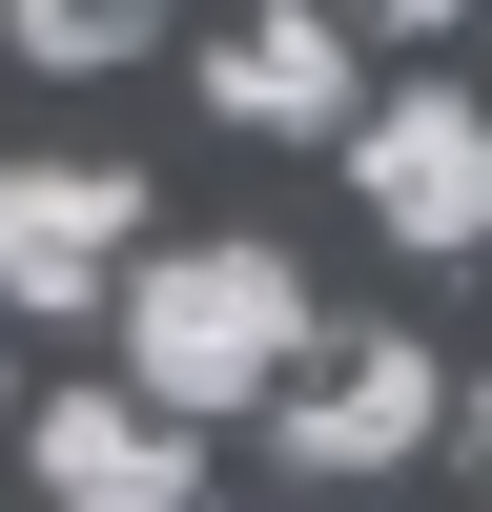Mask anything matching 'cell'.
<instances>
[{"label":"cell","mask_w":492,"mask_h":512,"mask_svg":"<svg viewBox=\"0 0 492 512\" xmlns=\"http://www.w3.org/2000/svg\"><path fill=\"white\" fill-rule=\"evenodd\" d=\"M287 369H308V267L287 246H144L123 267V390H164V410H267Z\"/></svg>","instance_id":"cell-1"},{"label":"cell","mask_w":492,"mask_h":512,"mask_svg":"<svg viewBox=\"0 0 492 512\" xmlns=\"http://www.w3.org/2000/svg\"><path fill=\"white\" fill-rule=\"evenodd\" d=\"M123 267H144V164H103V144H21L0 164V308L21 328L123 308Z\"/></svg>","instance_id":"cell-2"},{"label":"cell","mask_w":492,"mask_h":512,"mask_svg":"<svg viewBox=\"0 0 492 512\" xmlns=\"http://www.w3.org/2000/svg\"><path fill=\"white\" fill-rule=\"evenodd\" d=\"M431 431H451V349H410V328H328V349L267 390V451H287L308 492H328V472H410Z\"/></svg>","instance_id":"cell-3"},{"label":"cell","mask_w":492,"mask_h":512,"mask_svg":"<svg viewBox=\"0 0 492 512\" xmlns=\"http://www.w3.org/2000/svg\"><path fill=\"white\" fill-rule=\"evenodd\" d=\"M349 205H369L390 246H431V267L492 246V103H451V82L369 103V123H349Z\"/></svg>","instance_id":"cell-4"},{"label":"cell","mask_w":492,"mask_h":512,"mask_svg":"<svg viewBox=\"0 0 492 512\" xmlns=\"http://www.w3.org/2000/svg\"><path fill=\"white\" fill-rule=\"evenodd\" d=\"M21 472L82 492V512H185L205 492V410H164V390H41Z\"/></svg>","instance_id":"cell-5"},{"label":"cell","mask_w":492,"mask_h":512,"mask_svg":"<svg viewBox=\"0 0 492 512\" xmlns=\"http://www.w3.org/2000/svg\"><path fill=\"white\" fill-rule=\"evenodd\" d=\"M205 103H226V123H267V144L349 123V41H328V0H246V21L205 41Z\"/></svg>","instance_id":"cell-6"},{"label":"cell","mask_w":492,"mask_h":512,"mask_svg":"<svg viewBox=\"0 0 492 512\" xmlns=\"http://www.w3.org/2000/svg\"><path fill=\"white\" fill-rule=\"evenodd\" d=\"M0 41H21V62H123V0H21Z\"/></svg>","instance_id":"cell-7"},{"label":"cell","mask_w":492,"mask_h":512,"mask_svg":"<svg viewBox=\"0 0 492 512\" xmlns=\"http://www.w3.org/2000/svg\"><path fill=\"white\" fill-rule=\"evenodd\" d=\"M369 21H410V41H431V21H472V0H369Z\"/></svg>","instance_id":"cell-8"},{"label":"cell","mask_w":492,"mask_h":512,"mask_svg":"<svg viewBox=\"0 0 492 512\" xmlns=\"http://www.w3.org/2000/svg\"><path fill=\"white\" fill-rule=\"evenodd\" d=\"M451 431H472V472H492V390H451Z\"/></svg>","instance_id":"cell-9"},{"label":"cell","mask_w":492,"mask_h":512,"mask_svg":"<svg viewBox=\"0 0 492 512\" xmlns=\"http://www.w3.org/2000/svg\"><path fill=\"white\" fill-rule=\"evenodd\" d=\"M123 21H164V0H123Z\"/></svg>","instance_id":"cell-10"}]
</instances>
